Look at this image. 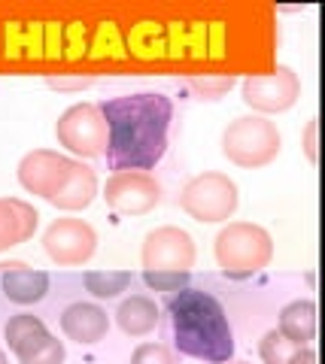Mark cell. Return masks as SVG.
<instances>
[{"mask_svg": "<svg viewBox=\"0 0 325 364\" xmlns=\"http://www.w3.org/2000/svg\"><path fill=\"white\" fill-rule=\"evenodd\" d=\"M159 304L149 294H131L119 304L116 310V325L122 328V334L128 337H146L159 325Z\"/></svg>", "mask_w": 325, "mask_h": 364, "instance_id": "2e32d148", "label": "cell"}, {"mask_svg": "<svg viewBox=\"0 0 325 364\" xmlns=\"http://www.w3.org/2000/svg\"><path fill=\"white\" fill-rule=\"evenodd\" d=\"M61 331H64L67 340H73V343L95 346L110 331V316L100 304L76 301L61 313Z\"/></svg>", "mask_w": 325, "mask_h": 364, "instance_id": "7c38bea8", "label": "cell"}, {"mask_svg": "<svg viewBox=\"0 0 325 364\" xmlns=\"http://www.w3.org/2000/svg\"><path fill=\"white\" fill-rule=\"evenodd\" d=\"M195 240L186 228L161 225L152 228L143 240L140 261L143 270H174V273H192L195 267Z\"/></svg>", "mask_w": 325, "mask_h": 364, "instance_id": "9c48e42d", "label": "cell"}, {"mask_svg": "<svg viewBox=\"0 0 325 364\" xmlns=\"http://www.w3.org/2000/svg\"><path fill=\"white\" fill-rule=\"evenodd\" d=\"M46 85L55 91H82L92 85V76H80V79H64V76H49Z\"/></svg>", "mask_w": 325, "mask_h": 364, "instance_id": "484cf974", "label": "cell"}, {"mask_svg": "<svg viewBox=\"0 0 325 364\" xmlns=\"http://www.w3.org/2000/svg\"><path fill=\"white\" fill-rule=\"evenodd\" d=\"M100 198L119 215H146L161 203V186L146 170H122L107 179Z\"/></svg>", "mask_w": 325, "mask_h": 364, "instance_id": "30bf717a", "label": "cell"}, {"mask_svg": "<svg viewBox=\"0 0 325 364\" xmlns=\"http://www.w3.org/2000/svg\"><path fill=\"white\" fill-rule=\"evenodd\" d=\"M128 364H179V355L167 343H140L131 352Z\"/></svg>", "mask_w": 325, "mask_h": 364, "instance_id": "7402d4cb", "label": "cell"}, {"mask_svg": "<svg viewBox=\"0 0 325 364\" xmlns=\"http://www.w3.org/2000/svg\"><path fill=\"white\" fill-rule=\"evenodd\" d=\"M167 322H171L176 355H188L207 364L234 358V334L222 306L210 291L179 289L167 298Z\"/></svg>", "mask_w": 325, "mask_h": 364, "instance_id": "7a4b0ae2", "label": "cell"}, {"mask_svg": "<svg viewBox=\"0 0 325 364\" xmlns=\"http://www.w3.org/2000/svg\"><path fill=\"white\" fill-rule=\"evenodd\" d=\"M40 225V213L21 198H0V252L28 243Z\"/></svg>", "mask_w": 325, "mask_h": 364, "instance_id": "5bb4252c", "label": "cell"}, {"mask_svg": "<svg viewBox=\"0 0 325 364\" xmlns=\"http://www.w3.org/2000/svg\"><path fill=\"white\" fill-rule=\"evenodd\" d=\"M243 104L250 107L255 116H277L298 104L301 97V79L292 67H274L267 73H252L240 82Z\"/></svg>", "mask_w": 325, "mask_h": 364, "instance_id": "52a82bcc", "label": "cell"}, {"mask_svg": "<svg viewBox=\"0 0 325 364\" xmlns=\"http://www.w3.org/2000/svg\"><path fill=\"white\" fill-rule=\"evenodd\" d=\"M55 136L76 161L107 155V122L97 104H73L55 122Z\"/></svg>", "mask_w": 325, "mask_h": 364, "instance_id": "8992f818", "label": "cell"}, {"mask_svg": "<svg viewBox=\"0 0 325 364\" xmlns=\"http://www.w3.org/2000/svg\"><path fill=\"white\" fill-rule=\"evenodd\" d=\"M0 289H4L6 301H13L18 306H31L46 298L49 273L33 270L28 264H21V261H9V264H0Z\"/></svg>", "mask_w": 325, "mask_h": 364, "instance_id": "4fadbf2b", "label": "cell"}, {"mask_svg": "<svg viewBox=\"0 0 325 364\" xmlns=\"http://www.w3.org/2000/svg\"><path fill=\"white\" fill-rule=\"evenodd\" d=\"M277 331L295 346H310L316 337V304L313 301H292L279 310Z\"/></svg>", "mask_w": 325, "mask_h": 364, "instance_id": "e0dca14e", "label": "cell"}, {"mask_svg": "<svg viewBox=\"0 0 325 364\" xmlns=\"http://www.w3.org/2000/svg\"><path fill=\"white\" fill-rule=\"evenodd\" d=\"M295 343L292 340H286L283 334L277 331H267L262 340H259V358H262V364H289V358L295 355Z\"/></svg>", "mask_w": 325, "mask_h": 364, "instance_id": "44dd1931", "label": "cell"}, {"mask_svg": "<svg viewBox=\"0 0 325 364\" xmlns=\"http://www.w3.org/2000/svg\"><path fill=\"white\" fill-rule=\"evenodd\" d=\"M289 364H316V349L313 346H298L295 355L289 358Z\"/></svg>", "mask_w": 325, "mask_h": 364, "instance_id": "4316f807", "label": "cell"}, {"mask_svg": "<svg viewBox=\"0 0 325 364\" xmlns=\"http://www.w3.org/2000/svg\"><path fill=\"white\" fill-rule=\"evenodd\" d=\"M95 198H97V173L88 164L76 161L70 179L64 182V188L49 203L55 210H64V213H80L85 207H92Z\"/></svg>", "mask_w": 325, "mask_h": 364, "instance_id": "9a60e30c", "label": "cell"}, {"mask_svg": "<svg viewBox=\"0 0 325 364\" xmlns=\"http://www.w3.org/2000/svg\"><path fill=\"white\" fill-rule=\"evenodd\" d=\"M238 203H240L238 182L228 173H219V170H207V173L192 176L179 191V210L201 225L228 222L238 213Z\"/></svg>", "mask_w": 325, "mask_h": 364, "instance_id": "5b68a950", "label": "cell"}, {"mask_svg": "<svg viewBox=\"0 0 325 364\" xmlns=\"http://www.w3.org/2000/svg\"><path fill=\"white\" fill-rule=\"evenodd\" d=\"M316 136H319V119H310L307 128H304V155H307L310 164L319 161V140Z\"/></svg>", "mask_w": 325, "mask_h": 364, "instance_id": "d4e9b609", "label": "cell"}, {"mask_svg": "<svg viewBox=\"0 0 325 364\" xmlns=\"http://www.w3.org/2000/svg\"><path fill=\"white\" fill-rule=\"evenodd\" d=\"M107 122V164L113 173L149 170L167 152L174 104L159 91H137L97 104Z\"/></svg>", "mask_w": 325, "mask_h": 364, "instance_id": "6da1fadb", "label": "cell"}, {"mask_svg": "<svg viewBox=\"0 0 325 364\" xmlns=\"http://www.w3.org/2000/svg\"><path fill=\"white\" fill-rule=\"evenodd\" d=\"M213 255H216V264L228 279H250L271 264L274 240L262 225L225 222L213 240Z\"/></svg>", "mask_w": 325, "mask_h": 364, "instance_id": "3957f363", "label": "cell"}, {"mask_svg": "<svg viewBox=\"0 0 325 364\" xmlns=\"http://www.w3.org/2000/svg\"><path fill=\"white\" fill-rule=\"evenodd\" d=\"M131 270H88L82 282L85 289L95 294L97 301H110V298H119L122 291H128L131 286Z\"/></svg>", "mask_w": 325, "mask_h": 364, "instance_id": "d6986e66", "label": "cell"}, {"mask_svg": "<svg viewBox=\"0 0 325 364\" xmlns=\"http://www.w3.org/2000/svg\"><path fill=\"white\" fill-rule=\"evenodd\" d=\"M97 249V231L85 219H55L43 231V252L58 267H82Z\"/></svg>", "mask_w": 325, "mask_h": 364, "instance_id": "ba28073f", "label": "cell"}, {"mask_svg": "<svg viewBox=\"0 0 325 364\" xmlns=\"http://www.w3.org/2000/svg\"><path fill=\"white\" fill-rule=\"evenodd\" d=\"M219 364H250V361H243V358H228V361H219Z\"/></svg>", "mask_w": 325, "mask_h": 364, "instance_id": "83f0119b", "label": "cell"}, {"mask_svg": "<svg viewBox=\"0 0 325 364\" xmlns=\"http://www.w3.org/2000/svg\"><path fill=\"white\" fill-rule=\"evenodd\" d=\"M73 167H76V158L70 155H61L55 149H33L18 161L16 173L28 195L52 200L64 188V182L70 179Z\"/></svg>", "mask_w": 325, "mask_h": 364, "instance_id": "8fae6325", "label": "cell"}, {"mask_svg": "<svg viewBox=\"0 0 325 364\" xmlns=\"http://www.w3.org/2000/svg\"><path fill=\"white\" fill-rule=\"evenodd\" d=\"M192 88L201 100H219L234 88V76H195Z\"/></svg>", "mask_w": 325, "mask_h": 364, "instance_id": "603a6c76", "label": "cell"}, {"mask_svg": "<svg viewBox=\"0 0 325 364\" xmlns=\"http://www.w3.org/2000/svg\"><path fill=\"white\" fill-rule=\"evenodd\" d=\"M143 282L152 291H179L188 286V273H174V270H143Z\"/></svg>", "mask_w": 325, "mask_h": 364, "instance_id": "cb8c5ba5", "label": "cell"}, {"mask_svg": "<svg viewBox=\"0 0 325 364\" xmlns=\"http://www.w3.org/2000/svg\"><path fill=\"white\" fill-rule=\"evenodd\" d=\"M40 331H46V325H43L40 316H33V313H18V316H13V318L6 322L4 337H6V346L16 349V346H21L25 340H31L33 334H40Z\"/></svg>", "mask_w": 325, "mask_h": 364, "instance_id": "ffe728a7", "label": "cell"}, {"mask_svg": "<svg viewBox=\"0 0 325 364\" xmlns=\"http://www.w3.org/2000/svg\"><path fill=\"white\" fill-rule=\"evenodd\" d=\"M0 364H9V358H6V352L0 349Z\"/></svg>", "mask_w": 325, "mask_h": 364, "instance_id": "f1b7e54d", "label": "cell"}, {"mask_svg": "<svg viewBox=\"0 0 325 364\" xmlns=\"http://www.w3.org/2000/svg\"><path fill=\"white\" fill-rule=\"evenodd\" d=\"M13 355L18 358V364H64L67 349H64V340L49 334V328H46V331L33 334L21 346H16Z\"/></svg>", "mask_w": 325, "mask_h": 364, "instance_id": "ac0fdd59", "label": "cell"}, {"mask_svg": "<svg viewBox=\"0 0 325 364\" xmlns=\"http://www.w3.org/2000/svg\"><path fill=\"white\" fill-rule=\"evenodd\" d=\"M279 149H283V136H279L277 124L255 112L228 122V128L222 131V155L243 170L267 167L277 161Z\"/></svg>", "mask_w": 325, "mask_h": 364, "instance_id": "277c9868", "label": "cell"}]
</instances>
